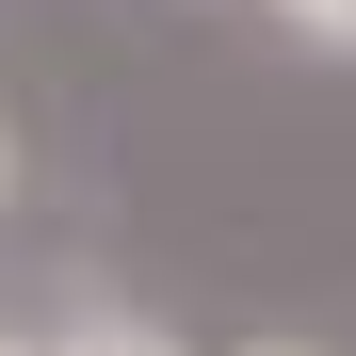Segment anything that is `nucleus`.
<instances>
[{"mask_svg":"<svg viewBox=\"0 0 356 356\" xmlns=\"http://www.w3.org/2000/svg\"><path fill=\"white\" fill-rule=\"evenodd\" d=\"M49 356H178L162 324H81V340H49Z\"/></svg>","mask_w":356,"mask_h":356,"instance_id":"f257e3e1","label":"nucleus"},{"mask_svg":"<svg viewBox=\"0 0 356 356\" xmlns=\"http://www.w3.org/2000/svg\"><path fill=\"white\" fill-rule=\"evenodd\" d=\"M243 356H324V340H243Z\"/></svg>","mask_w":356,"mask_h":356,"instance_id":"20e7f679","label":"nucleus"},{"mask_svg":"<svg viewBox=\"0 0 356 356\" xmlns=\"http://www.w3.org/2000/svg\"><path fill=\"white\" fill-rule=\"evenodd\" d=\"M0 211H17V113H0Z\"/></svg>","mask_w":356,"mask_h":356,"instance_id":"7ed1b4c3","label":"nucleus"},{"mask_svg":"<svg viewBox=\"0 0 356 356\" xmlns=\"http://www.w3.org/2000/svg\"><path fill=\"white\" fill-rule=\"evenodd\" d=\"M275 17L308 33V49H356V0H275Z\"/></svg>","mask_w":356,"mask_h":356,"instance_id":"f03ea898","label":"nucleus"}]
</instances>
